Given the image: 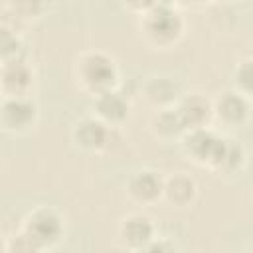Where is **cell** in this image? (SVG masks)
<instances>
[{"instance_id": "cell-15", "label": "cell", "mask_w": 253, "mask_h": 253, "mask_svg": "<svg viewBox=\"0 0 253 253\" xmlns=\"http://www.w3.org/2000/svg\"><path fill=\"white\" fill-rule=\"evenodd\" d=\"M20 51H22V40L18 38L16 30H10L4 24L2 26V57H4V61L20 59Z\"/></svg>"}, {"instance_id": "cell-1", "label": "cell", "mask_w": 253, "mask_h": 253, "mask_svg": "<svg viewBox=\"0 0 253 253\" xmlns=\"http://www.w3.org/2000/svg\"><path fill=\"white\" fill-rule=\"evenodd\" d=\"M77 77L89 91H95L97 95L101 91L111 89L117 77V69L113 59L107 57L105 53L89 51V53H83L81 59L77 61Z\"/></svg>"}, {"instance_id": "cell-2", "label": "cell", "mask_w": 253, "mask_h": 253, "mask_svg": "<svg viewBox=\"0 0 253 253\" xmlns=\"http://www.w3.org/2000/svg\"><path fill=\"white\" fill-rule=\"evenodd\" d=\"M22 231L34 241V245L40 251L43 247H51L53 243H57L61 239L63 221L57 211H53L49 208H38L32 213H28V217L24 219Z\"/></svg>"}, {"instance_id": "cell-11", "label": "cell", "mask_w": 253, "mask_h": 253, "mask_svg": "<svg viewBox=\"0 0 253 253\" xmlns=\"http://www.w3.org/2000/svg\"><path fill=\"white\" fill-rule=\"evenodd\" d=\"M215 111L225 123L239 125V123L245 121V117L249 113V105H247V101L241 93H223L217 101Z\"/></svg>"}, {"instance_id": "cell-6", "label": "cell", "mask_w": 253, "mask_h": 253, "mask_svg": "<svg viewBox=\"0 0 253 253\" xmlns=\"http://www.w3.org/2000/svg\"><path fill=\"white\" fill-rule=\"evenodd\" d=\"M34 81L32 69L22 59H10L2 65V89L6 97H18L26 95Z\"/></svg>"}, {"instance_id": "cell-7", "label": "cell", "mask_w": 253, "mask_h": 253, "mask_svg": "<svg viewBox=\"0 0 253 253\" xmlns=\"http://www.w3.org/2000/svg\"><path fill=\"white\" fill-rule=\"evenodd\" d=\"M75 140L79 146L87 148V150H101L105 146H109V136H111V128L105 125L103 119H81L75 126Z\"/></svg>"}, {"instance_id": "cell-12", "label": "cell", "mask_w": 253, "mask_h": 253, "mask_svg": "<svg viewBox=\"0 0 253 253\" xmlns=\"http://www.w3.org/2000/svg\"><path fill=\"white\" fill-rule=\"evenodd\" d=\"M164 194L172 204L186 206L188 202H192V198L196 194V184L192 178L178 174V176H172L164 182Z\"/></svg>"}, {"instance_id": "cell-9", "label": "cell", "mask_w": 253, "mask_h": 253, "mask_svg": "<svg viewBox=\"0 0 253 253\" xmlns=\"http://www.w3.org/2000/svg\"><path fill=\"white\" fill-rule=\"evenodd\" d=\"M178 113H180L186 128H200V126H204L208 123V119L211 115V107L204 97L190 95L180 103Z\"/></svg>"}, {"instance_id": "cell-13", "label": "cell", "mask_w": 253, "mask_h": 253, "mask_svg": "<svg viewBox=\"0 0 253 253\" xmlns=\"http://www.w3.org/2000/svg\"><path fill=\"white\" fill-rule=\"evenodd\" d=\"M8 10L16 20H32L42 14L43 0H8Z\"/></svg>"}, {"instance_id": "cell-5", "label": "cell", "mask_w": 253, "mask_h": 253, "mask_svg": "<svg viewBox=\"0 0 253 253\" xmlns=\"http://www.w3.org/2000/svg\"><path fill=\"white\" fill-rule=\"evenodd\" d=\"M119 235L125 245L130 249H146L154 239V227L146 215L134 213L123 219L119 227Z\"/></svg>"}, {"instance_id": "cell-3", "label": "cell", "mask_w": 253, "mask_h": 253, "mask_svg": "<svg viewBox=\"0 0 253 253\" xmlns=\"http://www.w3.org/2000/svg\"><path fill=\"white\" fill-rule=\"evenodd\" d=\"M144 34L156 43H170L182 32V18L172 6H160L144 12Z\"/></svg>"}, {"instance_id": "cell-8", "label": "cell", "mask_w": 253, "mask_h": 253, "mask_svg": "<svg viewBox=\"0 0 253 253\" xmlns=\"http://www.w3.org/2000/svg\"><path fill=\"white\" fill-rule=\"evenodd\" d=\"M126 188H128V194H130L132 200L148 204V202H154L164 192V182H162V178L156 172L142 170V172H136L128 180Z\"/></svg>"}, {"instance_id": "cell-16", "label": "cell", "mask_w": 253, "mask_h": 253, "mask_svg": "<svg viewBox=\"0 0 253 253\" xmlns=\"http://www.w3.org/2000/svg\"><path fill=\"white\" fill-rule=\"evenodd\" d=\"M235 81L243 93H253V59H245L237 65Z\"/></svg>"}, {"instance_id": "cell-17", "label": "cell", "mask_w": 253, "mask_h": 253, "mask_svg": "<svg viewBox=\"0 0 253 253\" xmlns=\"http://www.w3.org/2000/svg\"><path fill=\"white\" fill-rule=\"evenodd\" d=\"M132 10H142L148 12L152 8H160V6H170V0H125Z\"/></svg>"}, {"instance_id": "cell-10", "label": "cell", "mask_w": 253, "mask_h": 253, "mask_svg": "<svg viewBox=\"0 0 253 253\" xmlns=\"http://www.w3.org/2000/svg\"><path fill=\"white\" fill-rule=\"evenodd\" d=\"M126 109H128V107H126L125 99H123L119 93H115V91H111V89L97 93L95 111H97L99 119H103V121H107V123H119V121L125 119Z\"/></svg>"}, {"instance_id": "cell-18", "label": "cell", "mask_w": 253, "mask_h": 253, "mask_svg": "<svg viewBox=\"0 0 253 253\" xmlns=\"http://www.w3.org/2000/svg\"><path fill=\"white\" fill-rule=\"evenodd\" d=\"M194 2H198V0H194Z\"/></svg>"}, {"instance_id": "cell-14", "label": "cell", "mask_w": 253, "mask_h": 253, "mask_svg": "<svg viewBox=\"0 0 253 253\" xmlns=\"http://www.w3.org/2000/svg\"><path fill=\"white\" fill-rule=\"evenodd\" d=\"M154 125H156V128H158V132H162V134H176V132H180V130L186 128V125H184V121H182L178 109L160 113V115L154 119Z\"/></svg>"}, {"instance_id": "cell-4", "label": "cell", "mask_w": 253, "mask_h": 253, "mask_svg": "<svg viewBox=\"0 0 253 253\" xmlns=\"http://www.w3.org/2000/svg\"><path fill=\"white\" fill-rule=\"evenodd\" d=\"M36 121V105L26 95L6 97L2 103V123L6 130H26Z\"/></svg>"}]
</instances>
